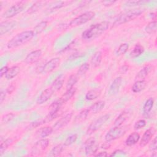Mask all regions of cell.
Masks as SVG:
<instances>
[{
	"label": "cell",
	"instance_id": "obj_47",
	"mask_svg": "<svg viewBox=\"0 0 157 157\" xmlns=\"http://www.w3.org/2000/svg\"><path fill=\"white\" fill-rule=\"evenodd\" d=\"M9 67L7 66H3L1 67V71H0V76L2 78L3 76H5L6 73L7 72L8 70H9Z\"/></svg>",
	"mask_w": 157,
	"mask_h": 157
},
{
	"label": "cell",
	"instance_id": "obj_27",
	"mask_svg": "<svg viewBox=\"0 0 157 157\" xmlns=\"http://www.w3.org/2000/svg\"><path fill=\"white\" fill-rule=\"evenodd\" d=\"M101 93V90L99 88H93L92 90H89L86 95H85V98L87 100L91 101L96 99L98 98Z\"/></svg>",
	"mask_w": 157,
	"mask_h": 157
},
{
	"label": "cell",
	"instance_id": "obj_4",
	"mask_svg": "<svg viewBox=\"0 0 157 157\" xmlns=\"http://www.w3.org/2000/svg\"><path fill=\"white\" fill-rule=\"evenodd\" d=\"M126 131V126H114L105 134V140L107 142H110L119 139L124 135Z\"/></svg>",
	"mask_w": 157,
	"mask_h": 157
},
{
	"label": "cell",
	"instance_id": "obj_26",
	"mask_svg": "<svg viewBox=\"0 0 157 157\" xmlns=\"http://www.w3.org/2000/svg\"><path fill=\"white\" fill-rule=\"evenodd\" d=\"M75 92H76V88L74 87L67 89V91L61 96V97L59 99L62 101V102L64 104L65 102L68 101L75 94Z\"/></svg>",
	"mask_w": 157,
	"mask_h": 157
},
{
	"label": "cell",
	"instance_id": "obj_50",
	"mask_svg": "<svg viewBox=\"0 0 157 157\" xmlns=\"http://www.w3.org/2000/svg\"><path fill=\"white\" fill-rule=\"evenodd\" d=\"M123 153H125L124 151H123V150H115V151H113V153H112V154L110 155V156H116L117 155H119V154H123Z\"/></svg>",
	"mask_w": 157,
	"mask_h": 157
},
{
	"label": "cell",
	"instance_id": "obj_42",
	"mask_svg": "<svg viewBox=\"0 0 157 157\" xmlns=\"http://www.w3.org/2000/svg\"><path fill=\"white\" fill-rule=\"evenodd\" d=\"M15 117V115L13 113H7L5 115H4L2 117V123H9V121H10L13 118V117Z\"/></svg>",
	"mask_w": 157,
	"mask_h": 157
},
{
	"label": "cell",
	"instance_id": "obj_53",
	"mask_svg": "<svg viewBox=\"0 0 157 157\" xmlns=\"http://www.w3.org/2000/svg\"><path fill=\"white\" fill-rule=\"evenodd\" d=\"M106 142H107V141H106ZM109 143V142H107L104 143V144L102 145L101 148H109L110 147V145Z\"/></svg>",
	"mask_w": 157,
	"mask_h": 157
},
{
	"label": "cell",
	"instance_id": "obj_11",
	"mask_svg": "<svg viewBox=\"0 0 157 157\" xmlns=\"http://www.w3.org/2000/svg\"><path fill=\"white\" fill-rule=\"evenodd\" d=\"M72 117V113H68L64 117L59 119L53 126V131H57L65 127L71 120Z\"/></svg>",
	"mask_w": 157,
	"mask_h": 157
},
{
	"label": "cell",
	"instance_id": "obj_45",
	"mask_svg": "<svg viewBox=\"0 0 157 157\" xmlns=\"http://www.w3.org/2000/svg\"><path fill=\"white\" fill-rule=\"evenodd\" d=\"M128 68H129V66L126 64H124L123 66H121L119 69H118V73L119 74H125L128 71Z\"/></svg>",
	"mask_w": 157,
	"mask_h": 157
},
{
	"label": "cell",
	"instance_id": "obj_6",
	"mask_svg": "<svg viewBox=\"0 0 157 157\" xmlns=\"http://www.w3.org/2000/svg\"><path fill=\"white\" fill-rule=\"evenodd\" d=\"M50 141L48 139H41L37 141L32 147L31 150V156H39L42 155L47 148Z\"/></svg>",
	"mask_w": 157,
	"mask_h": 157
},
{
	"label": "cell",
	"instance_id": "obj_21",
	"mask_svg": "<svg viewBox=\"0 0 157 157\" xmlns=\"http://www.w3.org/2000/svg\"><path fill=\"white\" fill-rule=\"evenodd\" d=\"M105 104V102L104 101H98L90 107L88 109L89 112L91 113H96L104 109Z\"/></svg>",
	"mask_w": 157,
	"mask_h": 157
},
{
	"label": "cell",
	"instance_id": "obj_8",
	"mask_svg": "<svg viewBox=\"0 0 157 157\" xmlns=\"http://www.w3.org/2000/svg\"><path fill=\"white\" fill-rule=\"evenodd\" d=\"M25 3L23 1L17 3L9 8L6 11H5L1 17L4 18H10L13 17L23 10L25 7Z\"/></svg>",
	"mask_w": 157,
	"mask_h": 157
},
{
	"label": "cell",
	"instance_id": "obj_17",
	"mask_svg": "<svg viewBox=\"0 0 157 157\" xmlns=\"http://www.w3.org/2000/svg\"><path fill=\"white\" fill-rule=\"evenodd\" d=\"M53 94V92L50 89V88L45 89L41 93L40 96L38 97L36 101L37 103L38 104H42L45 103L52 97Z\"/></svg>",
	"mask_w": 157,
	"mask_h": 157
},
{
	"label": "cell",
	"instance_id": "obj_30",
	"mask_svg": "<svg viewBox=\"0 0 157 157\" xmlns=\"http://www.w3.org/2000/svg\"><path fill=\"white\" fill-rule=\"evenodd\" d=\"M144 52V47L139 44H137L134 46L132 50L130 52L129 55L131 58H136L139 56L141 54H142Z\"/></svg>",
	"mask_w": 157,
	"mask_h": 157
},
{
	"label": "cell",
	"instance_id": "obj_14",
	"mask_svg": "<svg viewBox=\"0 0 157 157\" xmlns=\"http://www.w3.org/2000/svg\"><path fill=\"white\" fill-rule=\"evenodd\" d=\"M42 55V52L41 50H34L28 54V55L26 56L25 59V61L27 64L34 63L38 60H39Z\"/></svg>",
	"mask_w": 157,
	"mask_h": 157
},
{
	"label": "cell",
	"instance_id": "obj_35",
	"mask_svg": "<svg viewBox=\"0 0 157 157\" xmlns=\"http://www.w3.org/2000/svg\"><path fill=\"white\" fill-rule=\"evenodd\" d=\"M13 140L11 138H8L4 140V141H2L1 142L0 145V156H2V154L4 153V151L7 149L9 146L12 143Z\"/></svg>",
	"mask_w": 157,
	"mask_h": 157
},
{
	"label": "cell",
	"instance_id": "obj_7",
	"mask_svg": "<svg viewBox=\"0 0 157 157\" xmlns=\"http://www.w3.org/2000/svg\"><path fill=\"white\" fill-rule=\"evenodd\" d=\"M109 118L110 115L109 114H105L99 117L96 120L93 121L88 127V129L86 130V134H91L95 131H98L104 124H105V123L109 119Z\"/></svg>",
	"mask_w": 157,
	"mask_h": 157
},
{
	"label": "cell",
	"instance_id": "obj_33",
	"mask_svg": "<svg viewBox=\"0 0 157 157\" xmlns=\"http://www.w3.org/2000/svg\"><path fill=\"white\" fill-rule=\"evenodd\" d=\"M47 26V21H42L39 23H38L34 28L33 32L34 34H40L42 33Z\"/></svg>",
	"mask_w": 157,
	"mask_h": 157
},
{
	"label": "cell",
	"instance_id": "obj_38",
	"mask_svg": "<svg viewBox=\"0 0 157 157\" xmlns=\"http://www.w3.org/2000/svg\"><path fill=\"white\" fill-rule=\"evenodd\" d=\"M89 67H90V64L88 63H84L79 67L77 75L78 77L84 75L88 71Z\"/></svg>",
	"mask_w": 157,
	"mask_h": 157
},
{
	"label": "cell",
	"instance_id": "obj_36",
	"mask_svg": "<svg viewBox=\"0 0 157 157\" xmlns=\"http://www.w3.org/2000/svg\"><path fill=\"white\" fill-rule=\"evenodd\" d=\"M78 76L77 74H72L70 75V77H69V79L67 81L66 83V88L69 89L71 88L74 87V85L77 82L78 80Z\"/></svg>",
	"mask_w": 157,
	"mask_h": 157
},
{
	"label": "cell",
	"instance_id": "obj_20",
	"mask_svg": "<svg viewBox=\"0 0 157 157\" xmlns=\"http://www.w3.org/2000/svg\"><path fill=\"white\" fill-rule=\"evenodd\" d=\"M140 139V135L137 132L131 133L125 140V144L127 146H132L137 144Z\"/></svg>",
	"mask_w": 157,
	"mask_h": 157
},
{
	"label": "cell",
	"instance_id": "obj_16",
	"mask_svg": "<svg viewBox=\"0 0 157 157\" xmlns=\"http://www.w3.org/2000/svg\"><path fill=\"white\" fill-rule=\"evenodd\" d=\"M64 81V76L63 74L58 75L53 82L50 86V89L53 91V93L59 91L63 85Z\"/></svg>",
	"mask_w": 157,
	"mask_h": 157
},
{
	"label": "cell",
	"instance_id": "obj_10",
	"mask_svg": "<svg viewBox=\"0 0 157 157\" xmlns=\"http://www.w3.org/2000/svg\"><path fill=\"white\" fill-rule=\"evenodd\" d=\"M60 63V59L59 58L56 57L51 59L50 61L47 62L43 67L41 68L40 72L42 73H50L54 71L59 64Z\"/></svg>",
	"mask_w": 157,
	"mask_h": 157
},
{
	"label": "cell",
	"instance_id": "obj_48",
	"mask_svg": "<svg viewBox=\"0 0 157 157\" xmlns=\"http://www.w3.org/2000/svg\"><path fill=\"white\" fill-rule=\"evenodd\" d=\"M115 2H116V1H112V0H109V1H101V3L104 6H110L113 5Z\"/></svg>",
	"mask_w": 157,
	"mask_h": 157
},
{
	"label": "cell",
	"instance_id": "obj_51",
	"mask_svg": "<svg viewBox=\"0 0 157 157\" xmlns=\"http://www.w3.org/2000/svg\"><path fill=\"white\" fill-rule=\"evenodd\" d=\"M15 90V86L13 85H10V86H9V87L7 88L6 90V92L9 94H10L11 93H12Z\"/></svg>",
	"mask_w": 157,
	"mask_h": 157
},
{
	"label": "cell",
	"instance_id": "obj_49",
	"mask_svg": "<svg viewBox=\"0 0 157 157\" xmlns=\"http://www.w3.org/2000/svg\"><path fill=\"white\" fill-rule=\"evenodd\" d=\"M6 92L4 90H1L0 92V102L1 104L2 103V102L4 101L5 98H6Z\"/></svg>",
	"mask_w": 157,
	"mask_h": 157
},
{
	"label": "cell",
	"instance_id": "obj_29",
	"mask_svg": "<svg viewBox=\"0 0 157 157\" xmlns=\"http://www.w3.org/2000/svg\"><path fill=\"white\" fill-rule=\"evenodd\" d=\"M20 69L18 66H12V67L9 69L7 72L6 73V74L5 75L6 78L7 80H10V79L14 78L20 72Z\"/></svg>",
	"mask_w": 157,
	"mask_h": 157
},
{
	"label": "cell",
	"instance_id": "obj_15",
	"mask_svg": "<svg viewBox=\"0 0 157 157\" xmlns=\"http://www.w3.org/2000/svg\"><path fill=\"white\" fill-rule=\"evenodd\" d=\"M123 79L121 77H116L110 85L109 89V94L111 96H113L117 94L120 90V88Z\"/></svg>",
	"mask_w": 157,
	"mask_h": 157
},
{
	"label": "cell",
	"instance_id": "obj_2",
	"mask_svg": "<svg viewBox=\"0 0 157 157\" xmlns=\"http://www.w3.org/2000/svg\"><path fill=\"white\" fill-rule=\"evenodd\" d=\"M34 36L33 31L27 30L22 31L13 36L7 44V47L9 49L17 48L29 42Z\"/></svg>",
	"mask_w": 157,
	"mask_h": 157
},
{
	"label": "cell",
	"instance_id": "obj_22",
	"mask_svg": "<svg viewBox=\"0 0 157 157\" xmlns=\"http://www.w3.org/2000/svg\"><path fill=\"white\" fill-rule=\"evenodd\" d=\"M129 113L127 111L121 112L113 122L114 126H120L129 118Z\"/></svg>",
	"mask_w": 157,
	"mask_h": 157
},
{
	"label": "cell",
	"instance_id": "obj_5",
	"mask_svg": "<svg viewBox=\"0 0 157 157\" xmlns=\"http://www.w3.org/2000/svg\"><path fill=\"white\" fill-rule=\"evenodd\" d=\"M94 12L92 11L86 12L72 19L70 21L69 25L71 27H75L85 24L91 20L94 17Z\"/></svg>",
	"mask_w": 157,
	"mask_h": 157
},
{
	"label": "cell",
	"instance_id": "obj_31",
	"mask_svg": "<svg viewBox=\"0 0 157 157\" xmlns=\"http://www.w3.org/2000/svg\"><path fill=\"white\" fill-rule=\"evenodd\" d=\"M64 144H58L55 146L50 151L48 156H59L64 149Z\"/></svg>",
	"mask_w": 157,
	"mask_h": 157
},
{
	"label": "cell",
	"instance_id": "obj_12",
	"mask_svg": "<svg viewBox=\"0 0 157 157\" xmlns=\"http://www.w3.org/2000/svg\"><path fill=\"white\" fill-rule=\"evenodd\" d=\"M155 132H156V129L153 127H151L147 130H146L140 140V142H139L140 147H144L146 146L151 140L152 137L154 136Z\"/></svg>",
	"mask_w": 157,
	"mask_h": 157
},
{
	"label": "cell",
	"instance_id": "obj_43",
	"mask_svg": "<svg viewBox=\"0 0 157 157\" xmlns=\"http://www.w3.org/2000/svg\"><path fill=\"white\" fill-rule=\"evenodd\" d=\"M149 150L153 152L156 151L157 149V137H155L149 145Z\"/></svg>",
	"mask_w": 157,
	"mask_h": 157
},
{
	"label": "cell",
	"instance_id": "obj_1",
	"mask_svg": "<svg viewBox=\"0 0 157 157\" xmlns=\"http://www.w3.org/2000/svg\"><path fill=\"white\" fill-rule=\"evenodd\" d=\"M109 26V23L107 21H101L100 23L93 25L89 28L83 32L82 37L85 40L94 39L104 33L108 29Z\"/></svg>",
	"mask_w": 157,
	"mask_h": 157
},
{
	"label": "cell",
	"instance_id": "obj_28",
	"mask_svg": "<svg viewBox=\"0 0 157 157\" xmlns=\"http://www.w3.org/2000/svg\"><path fill=\"white\" fill-rule=\"evenodd\" d=\"M146 82L144 80H137L136 82L133 84L132 86V91L134 93H139L142 91L146 86Z\"/></svg>",
	"mask_w": 157,
	"mask_h": 157
},
{
	"label": "cell",
	"instance_id": "obj_18",
	"mask_svg": "<svg viewBox=\"0 0 157 157\" xmlns=\"http://www.w3.org/2000/svg\"><path fill=\"white\" fill-rule=\"evenodd\" d=\"M53 131L52 127L50 126H45L39 128L37 131H36L35 133V136L37 138L43 139L45 138L49 135H50Z\"/></svg>",
	"mask_w": 157,
	"mask_h": 157
},
{
	"label": "cell",
	"instance_id": "obj_34",
	"mask_svg": "<svg viewBox=\"0 0 157 157\" xmlns=\"http://www.w3.org/2000/svg\"><path fill=\"white\" fill-rule=\"evenodd\" d=\"M45 3H46L45 1H42L36 2L32 6H31V7L28 9V10L26 11V13H34V12L37 11V10H38L39 9H40L43 6V5H44Z\"/></svg>",
	"mask_w": 157,
	"mask_h": 157
},
{
	"label": "cell",
	"instance_id": "obj_9",
	"mask_svg": "<svg viewBox=\"0 0 157 157\" xmlns=\"http://www.w3.org/2000/svg\"><path fill=\"white\" fill-rule=\"evenodd\" d=\"M98 148L99 144L94 138H90L84 143V151L86 156L94 155Z\"/></svg>",
	"mask_w": 157,
	"mask_h": 157
},
{
	"label": "cell",
	"instance_id": "obj_19",
	"mask_svg": "<svg viewBox=\"0 0 157 157\" xmlns=\"http://www.w3.org/2000/svg\"><path fill=\"white\" fill-rule=\"evenodd\" d=\"M153 66L151 65H147L142 68L137 74L135 77V80H142L149 74V73L152 71Z\"/></svg>",
	"mask_w": 157,
	"mask_h": 157
},
{
	"label": "cell",
	"instance_id": "obj_24",
	"mask_svg": "<svg viewBox=\"0 0 157 157\" xmlns=\"http://www.w3.org/2000/svg\"><path fill=\"white\" fill-rule=\"evenodd\" d=\"M102 58V52L100 51L96 52L92 56L91 59V64L92 66L96 67L100 65Z\"/></svg>",
	"mask_w": 157,
	"mask_h": 157
},
{
	"label": "cell",
	"instance_id": "obj_23",
	"mask_svg": "<svg viewBox=\"0 0 157 157\" xmlns=\"http://www.w3.org/2000/svg\"><path fill=\"white\" fill-rule=\"evenodd\" d=\"M89 113H90V112H89L88 109H84V110H82L78 114H77L75 117L74 120V124H80V123H82L83 121H84L86 119Z\"/></svg>",
	"mask_w": 157,
	"mask_h": 157
},
{
	"label": "cell",
	"instance_id": "obj_44",
	"mask_svg": "<svg viewBox=\"0 0 157 157\" xmlns=\"http://www.w3.org/2000/svg\"><path fill=\"white\" fill-rule=\"evenodd\" d=\"M145 2L146 1H127L126 4L131 6L140 5L141 4H144Z\"/></svg>",
	"mask_w": 157,
	"mask_h": 157
},
{
	"label": "cell",
	"instance_id": "obj_3",
	"mask_svg": "<svg viewBox=\"0 0 157 157\" xmlns=\"http://www.w3.org/2000/svg\"><path fill=\"white\" fill-rule=\"evenodd\" d=\"M143 10L140 9H134L128 11H126L121 13L114 21L113 23L112 27H115L119 26L121 24H124L126 22H128L132 20L135 19L138 16H139Z\"/></svg>",
	"mask_w": 157,
	"mask_h": 157
},
{
	"label": "cell",
	"instance_id": "obj_37",
	"mask_svg": "<svg viewBox=\"0 0 157 157\" xmlns=\"http://www.w3.org/2000/svg\"><path fill=\"white\" fill-rule=\"evenodd\" d=\"M77 137H78V135L77 134H73L68 136L63 144L64 147L69 146L72 144H74L77 140Z\"/></svg>",
	"mask_w": 157,
	"mask_h": 157
},
{
	"label": "cell",
	"instance_id": "obj_40",
	"mask_svg": "<svg viewBox=\"0 0 157 157\" xmlns=\"http://www.w3.org/2000/svg\"><path fill=\"white\" fill-rule=\"evenodd\" d=\"M43 124H45V121H44V118L43 119H39V120H37L31 122V124L29 126V129H32L36 128L37 127H39V126H40Z\"/></svg>",
	"mask_w": 157,
	"mask_h": 157
},
{
	"label": "cell",
	"instance_id": "obj_13",
	"mask_svg": "<svg viewBox=\"0 0 157 157\" xmlns=\"http://www.w3.org/2000/svg\"><path fill=\"white\" fill-rule=\"evenodd\" d=\"M17 25L15 20H6L0 23V35L2 36L12 30Z\"/></svg>",
	"mask_w": 157,
	"mask_h": 157
},
{
	"label": "cell",
	"instance_id": "obj_46",
	"mask_svg": "<svg viewBox=\"0 0 157 157\" xmlns=\"http://www.w3.org/2000/svg\"><path fill=\"white\" fill-rule=\"evenodd\" d=\"M84 55L83 53H74V54L71 55L69 58H68V59L70 60V61H72V60H74V59H77V58H79V57H81L82 56H83Z\"/></svg>",
	"mask_w": 157,
	"mask_h": 157
},
{
	"label": "cell",
	"instance_id": "obj_41",
	"mask_svg": "<svg viewBox=\"0 0 157 157\" xmlns=\"http://www.w3.org/2000/svg\"><path fill=\"white\" fill-rule=\"evenodd\" d=\"M146 125V121L145 120H139L137 121L134 125V129L138 130L144 128Z\"/></svg>",
	"mask_w": 157,
	"mask_h": 157
},
{
	"label": "cell",
	"instance_id": "obj_25",
	"mask_svg": "<svg viewBox=\"0 0 157 157\" xmlns=\"http://www.w3.org/2000/svg\"><path fill=\"white\" fill-rule=\"evenodd\" d=\"M154 105V99L153 98H148L144 103L143 106V113L144 116H147L151 110Z\"/></svg>",
	"mask_w": 157,
	"mask_h": 157
},
{
	"label": "cell",
	"instance_id": "obj_39",
	"mask_svg": "<svg viewBox=\"0 0 157 157\" xmlns=\"http://www.w3.org/2000/svg\"><path fill=\"white\" fill-rule=\"evenodd\" d=\"M128 48H129L128 44L127 43L121 44L118 48V50L117 51V55L120 56L124 54L127 52Z\"/></svg>",
	"mask_w": 157,
	"mask_h": 157
},
{
	"label": "cell",
	"instance_id": "obj_32",
	"mask_svg": "<svg viewBox=\"0 0 157 157\" xmlns=\"http://www.w3.org/2000/svg\"><path fill=\"white\" fill-rule=\"evenodd\" d=\"M156 30H157V22L156 20L150 21V23H148V25L145 28V31L149 34L155 33Z\"/></svg>",
	"mask_w": 157,
	"mask_h": 157
},
{
	"label": "cell",
	"instance_id": "obj_52",
	"mask_svg": "<svg viewBox=\"0 0 157 157\" xmlns=\"http://www.w3.org/2000/svg\"><path fill=\"white\" fill-rule=\"evenodd\" d=\"M95 156H101V157H104V156H108V154L106 151H101L98 153L96 155H94Z\"/></svg>",
	"mask_w": 157,
	"mask_h": 157
}]
</instances>
